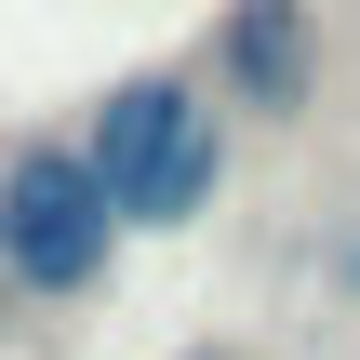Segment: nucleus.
<instances>
[{"instance_id": "1", "label": "nucleus", "mask_w": 360, "mask_h": 360, "mask_svg": "<svg viewBox=\"0 0 360 360\" xmlns=\"http://www.w3.org/2000/svg\"><path fill=\"white\" fill-rule=\"evenodd\" d=\"M94 174L120 200V227H187L214 200V174H227V134H214V107L187 80H120L107 120H94Z\"/></svg>"}, {"instance_id": "2", "label": "nucleus", "mask_w": 360, "mask_h": 360, "mask_svg": "<svg viewBox=\"0 0 360 360\" xmlns=\"http://www.w3.org/2000/svg\"><path fill=\"white\" fill-rule=\"evenodd\" d=\"M107 240H120V200H107L94 147H27L0 174V267L27 294H94Z\"/></svg>"}, {"instance_id": "3", "label": "nucleus", "mask_w": 360, "mask_h": 360, "mask_svg": "<svg viewBox=\"0 0 360 360\" xmlns=\"http://www.w3.org/2000/svg\"><path fill=\"white\" fill-rule=\"evenodd\" d=\"M227 67H240V94L254 107H307V0H240L227 13Z\"/></svg>"}, {"instance_id": "4", "label": "nucleus", "mask_w": 360, "mask_h": 360, "mask_svg": "<svg viewBox=\"0 0 360 360\" xmlns=\"http://www.w3.org/2000/svg\"><path fill=\"white\" fill-rule=\"evenodd\" d=\"M200 360H227V347H200Z\"/></svg>"}]
</instances>
